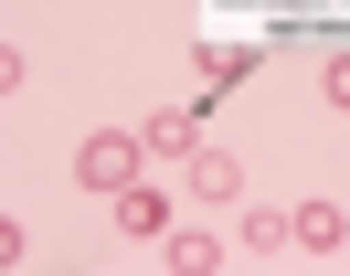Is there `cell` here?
I'll list each match as a JSON object with an SVG mask.
<instances>
[{
	"instance_id": "2",
	"label": "cell",
	"mask_w": 350,
	"mask_h": 276,
	"mask_svg": "<svg viewBox=\"0 0 350 276\" xmlns=\"http://www.w3.org/2000/svg\"><path fill=\"white\" fill-rule=\"evenodd\" d=\"M138 149H149V160H191V149H202V117H191V106H159V117L138 127Z\"/></svg>"
},
{
	"instance_id": "3",
	"label": "cell",
	"mask_w": 350,
	"mask_h": 276,
	"mask_svg": "<svg viewBox=\"0 0 350 276\" xmlns=\"http://www.w3.org/2000/svg\"><path fill=\"white\" fill-rule=\"evenodd\" d=\"M297 244H308V255H340V244H350V212H340V202H297Z\"/></svg>"
},
{
	"instance_id": "8",
	"label": "cell",
	"mask_w": 350,
	"mask_h": 276,
	"mask_svg": "<svg viewBox=\"0 0 350 276\" xmlns=\"http://www.w3.org/2000/svg\"><path fill=\"white\" fill-rule=\"evenodd\" d=\"M319 96H329V106H350V53H329V64H319Z\"/></svg>"
},
{
	"instance_id": "6",
	"label": "cell",
	"mask_w": 350,
	"mask_h": 276,
	"mask_svg": "<svg viewBox=\"0 0 350 276\" xmlns=\"http://www.w3.org/2000/svg\"><path fill=\"white\" fill-rule=\"evenodd\" d=\"M159 244H170V266H180V276H213V266H223L213 234H159Z\"/></svg>"
},
{
	"instance_id": "4",
	"label": "cell",
	"mask_w": 350,
	"mask_h": 276,
	"mask_svg": "<svg viewBox=\"0 0 350 276\" xmlns=\"http://www.w3.org/2000/svg\"><path fill=\"white\" fill-rule=\"evenodd\" d=\"M191 191H202V202H234V191H244L234 149H191Z\"/></svg>"
},
{
	"instance_id": "5",
	"label": "cell",
	"mask_w": 350,
	"mask_h": 276,
	"mask_svg": "<svg viewBox=\"0 0 350 276\" xmlns=\"http://www.w3.org/2000/svg\"><path fill=\"white\" fill-rule=\"evenodd\" d=\"M117 223H128V234H170V202H159V191H117Z\"/></svg>"
},
{
	"instance_id": "1",
	"label": "cell",
	"mask_w": 350,
	"mask_h": 276,
	"mask_svg": "<svg viewBox=\"0 0 350 276\" xmlns=\"http://www.w3.org/2000/svg\"><path fill=\"white\" fill-rule=\"evenodd\" d=\"M75 181H85V191H107V202H117V191L138 181V138H85V149H75Z\"/></svg>"
},
{
	"instance_id": "7",
	"label": "cell",
	"mask_w": 350,
	"mask_h": 276,
	"mask_svg": "<svg viewBox=\"0 0 350 276\" xmlns=\"http://www.w3.org/2000/svg\"><path fill=\"white\" fill-rule=\"evenodd\" d=\"M276 244H297V212H255L244 223V255H276Z\"/></svg>"
}]
</instances>
